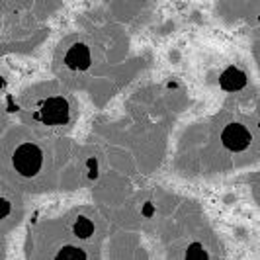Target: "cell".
Masks as SVG:
<instances>
[{"label": "cell", "instance_id": "10", "mask_svg": "<svg viewBox=\"0 0 260 260\" xmlns=\"http://www.w3.org/2000/svg\"><path fill=\"white\" fill-rule=\"evenodd\" d=\"M88 167H90V178H96V158L88 160Z\"/></svg>", "mask_w": 260, "mask_h": 260}, {"label": "cell", "instance_id": "1", "mask_svg": "<svg viewBox=\"0 0 260 260\" xmlns=\"http://www.w3.org/2000/svg\"><path fill=\"white\" fill-rule=\"evenodd\" d=\"M12 162L14 169L22 176H36L41 169V162H43V153L38 145L24 143L14 151Z\"/></svg>", "mask_w": 260, "mask_h": 260}, {"label": "cell", "instance_id": "8", "mask_svg": "<svg viewBox=\"0 0 260 260\" xmlns=\"http://www.w3.org/2000/svg\"><path fill=\"white\" fill-rule=\"evenodd\" d=\"M208 252L204 250V247L200 243H194L190 245L188 250H186V260H208Z\"/></svg>", "mask_w": 260, "mask_h": 260}, {"label": "cell", "instance_id": "5", "mask_svg": "<svg viewBox=\"0 0 260 260\" xmlns=\"http://www.w3.org/2000/svg\"><path fill=\"white\" fill-rule=\"evenodd\" d=\"M219 84H221L223 90L227 92H237V90H243L247 86V75L237 69V67H229L225 69L219 77Z\"/></svg>", "mask_w": 260, "mask_h": 260}, {"label": "cell", "instance_id": "11", "mask_svg": "<svg viewBox=\"0 0 260 260\" xmlns=\"http://www.w3.org/2000/svg\"><path fill=\"white\" fill-rule=\"evenodd\" d=\"M143 213H145V215H153V206H151V204H145Z\"/></svg>", "mask_w": 260, "mask_h": 260}, {"label": "cell", "instance_id": "2", "mask_svg": "<svg viewBox=\"0 0 260 260\" xmlns=\"http://www.w3.org/2000/svg\"><path fill=\"white\" fill-rule=\"evenodd\" d=\"M38 119H41L45 125H63L69 121V102L63 96H55V98H47L41 110L36 114Z\"/></svg>", "mask_w": 260, "mask_h": 260}, {"label": "cell", "instance_id": "7", "mask_svg": "<svg viewBox=\"0 0 260 260\" xmlns=\"http://www.w3.org/2000/svg\"><path fill=\"white\" fill-rule=\"evenodd\" d=\"M55 260H86V252L77 247H63L57 252Z\"/></svg>", "mask_w": 260, "mask_h": 260}, {"label": "cell", "instance_id": "9", "mask_svg": "<svg viewBox=\"0 0 260 260\" xmlns=\"http://www.w3.org/2000/svg\"><path fill=\"white\" fill-rule=\"evenodd\" d=\"M0 204H2V213H0V217H6V215L10 213V204H8V202H6L4 198L0 200Z\"/></svg>", "mask_w": 260, "mask_h": 260}, {"label": "cell", "instance_id": "3", "mask_svg": "<svg viewBox=\"0 0 260 260\" xmlns=\"http://www.w3.org/2000/svg\"><path fill=\"white\" fill-rule=\"evenodd\" d=\"M221 141L229 151L239 153V151H245L248 145H250L252 137H250V133H248V129L245 125H241V123H229L223 129Z\"/></svg>", "mask_w": 260, "mask_h": 260}, {"label": "cell", "instance_id": "4", "mask_svg": "<svg viewBox=\"0 0 260 260\" xmlns=\"http://www.w3.org/2000/svg\"><path fill=\"white\" fill-rule=\"evenodd\" d=\"M65 63L73 71H86L90 67V51L84 43H75L65 55Z\"/></svg>", "mask_w": 260, "mask_h": 260}, {"label": "cell", "instance_id": "6", "mask_svg": "<svg viewBox=\"0 0 260 260\" xmlns=\"http://www.w3.org/2000/svg\"><path fill=\"white\" fill-rule=\"evenodd\" d=\"M92 233H94V223L90 219H86L84 215H80L75 223V235L78 239H88Z\"/></svg>", "mask_w": 260, "mask_h": 260}]
</instances>
